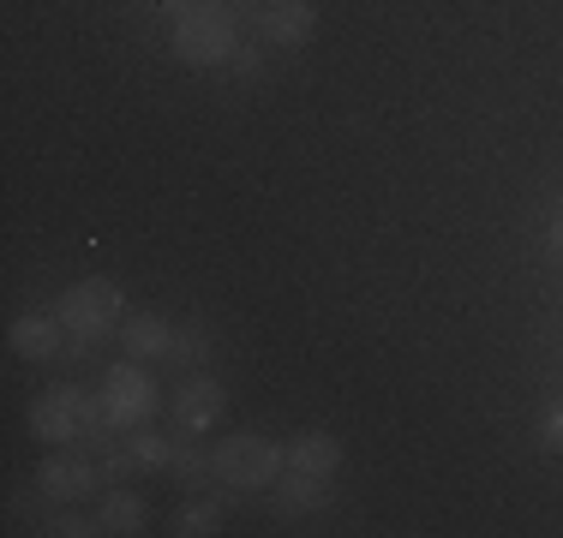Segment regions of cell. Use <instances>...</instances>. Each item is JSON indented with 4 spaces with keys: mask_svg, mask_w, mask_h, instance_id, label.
Here are the masks:
<instances>
[{
    "mask_svg": "<svg viewBox=\"0 0 563 538\" xmlns=\"http://www.w3.org/2000/svg\"><path fill=\"white\" fill-rule=\"evenodd\" d=\"M240 48V12L222 7V0H186L174 12V60L192 66V72H210V66H228V54Z\"/></svg>",
    "mask_w": 563,
    "mask_h": 538,
    "instance_id": "obj_1",
    "label": "cell"
},
{
    "mask_svg": "<svg viewBox=\"0 0 563 538\" xmlns=\"http://www.w3.org/2000/svg\"><path fill=\"white\" fill-rule=\"evenodd\" d=\"M210 467H217L222 491H271L288 467V449L264 430H228V437L210 442Z\"/></svg>",
    "mask_w": 563,
    "mask_h": 538,
    "instance_id": "obj_2",
    "label": "cell"
},
{
    "mask_svg": "<svg viewBox=\"0 0 563 538\" xmlns=\"http://www.w3.org/2000/svg\"><path fill=\"white\" fill-rule=\"evenodd\" d=\"M31 430L36 442H48V449H60V442H97L102 430H109V419H102V401L85 395L78 383H55L48 395L31 401Z\"/></svg>",
    "mask_w": 563,
    "mask_h": 538,
    "instance_id": "obj_3",
    "label": "cell"
},
{
    "mask_svg": "<svg viewBox=\"0 0 563 538\" xmlns=\"http://www.w3.org/2000/svg\"><path fill=\"white\" fill-rule=\"evenodd\" d=\"M55 317L66 323V335H73L78 347H97L102 335H114L120 323H126V300H120V288L109 276H85L55 300Z\"/></svg>",
    "mask_w": 563,
    "mask_h": 538,
    "instance_id": "obj_4",
    "label": "cell"
},
{
    "mask_svg": "<svg viewBox=\"0 0 563 538\" xmlns=\"http://www.w3.org/2000/svg\"><path fill=\"white\" fill-rule=\"evenodd\" d=\"M102 419H109V430H139L151 425V413L163 407V389H156V377L144 371V359H120V366L102 371Z\"/></svg>",
    "mask_w": 563,
    "mask_h": 538,
    "instance_id": "obj_5",
    "label": "cell"
},
{
    "mask_svg": "<svg viewBox=\"0 0 563 538\" xmlns=\"http://www.w3.org/2000/svg\"><path fill=\"white\" fill-rule=\"evenodd\" d=\"M102 479H109V473H102V461H90L85 449H73V442H60V449L36 467V491H43L48 503H85Z\"/></svg>",
    "mask_w": 563,
    "mask_h": 538,
    "instance_id": "obj_6",
    "label": "cell"
},
{
    "mask_svg": "<svg viewBox=\"0 0 563 538\" xmlns=\"http://www.w3.org/2000/svg\"><path fill=\"white\" fill-rule=\"evenodd\" d=\"M222 413H228V389L210 371H192L180 389H174V430H180V437H205V430H217Z\"/></svg>",
    "mask_w": 563,
    "mask_h": 538,
    "instance_id": "obj_7",
    "label": "cell"
},
{
    "mask_svg": "<svg viewBox=\"0 0 563 538\" xmlns=\"http://www.w3.org/2000/svg\"><path fill=\"white\" fill-rule=\"evenodd\" d=\"M318 31V7L312 0H258V36L276 48H306Z\"/></svg>",
    "mask_w": 563,
    "mask_h": 538,
    "instance_id": "obj_8",
    "label": "cell"
},
{
    "mask_svg": "<svg viewBox=\"0 0 563 538\" xmlns=\"http://www.w3.org/2000/svg\"><path fill=\"white\" fill-rule=\"evenodd\" d=\"M60 335H66V323L55 312H24V317H12V329H7V347L19 359H55L60 354Z\"/></svg>",
    "mask_w": 563,
    "mask_h": 538,
    "instance_id": "obj_9",
    "label": "cell"
},
{
    "mask_svg": "<svg viewBox=\"0 0 563 538\" xmlns=\"http://www.w3.org/2000/svg\"><path fill=\"white\" fill-rule=\"evenodd\" d=\"M120 347H126V359H168L174 354V323L163 312H132L120 323Z\"/></svg>",
    "mask_w": 563,
    "mask_h": 538,
    "instance_id": "obj_10",
    "label": "cell"
},
{
    "mask_svg": "<svg viewBox=\"0 0 563 538\" xmlns=\"http://www.w3.org/2000/svg\"><path fill=\"white\" fill-rule=\"evenodd\" d=\"M330 491H336L330 479L300 473V467H282V479H276V515H312V508L330 503Z\"/></svg>",
    "mask_w": 563,
    "mask_h": 538,
    "instance_id": "obj_11",
    "label": "cell"
},
{
    "mask_svg": "<svg viewBox=\"0 0 563 538\" xmlns=\"http://www.w3.org/2000/svg\"><path fill=\"white\" fill-rule=\"evenodd\" d=\"M282 449H288V467H300V473H318V479H336V467H342L336 430H300V437L282 442Z\"/></svg>",
    "mask_w": 563,
    "mask_h": 538,
    "instance_id": "obj_12",
    "label": "cell"
},
{
    "mask_svg": "<svg viewBox=\"0 0 563 538\" xmlns=\"http://www.w3.org/2000/svg\"><path fill=\"white\" fill-rule=\"evenodd\" d=\"M222 520H228V496L222 491H192V503H180L174 508V538H210V533H222Z\"/></svg>",
    "mask_w": 563,
    "mask_h": 538,
    "instance_id": "obj_13",
    "label": "cell"
},
{
    "mask_svg": "<svg viewBox=\"0 0 563 538\" xmlns=\"http://www.w3.org/2000/svg\"><path fill=\"white\" fill-rule=\"evenodd\" d=\"M144 515H151V508H144L139 491H109L97 520H102V533H144Z\"/></svg>",
    "mask_w": 563,
    "mask_h": 538,
    "instance_id": "obj_14",
    "label": "cell"
},
{
    "mask_svg": "<svg viewBox=\"0 0 563 538\" xmlns=\"http://www.w3.org/2000/svg\"><path fill=\"white\" fill-rule=\"evenodd\" d=\"M174 479H180V491H222L217 484V467H210V449H174Z\"/></svg>",
    "mask_w": 563,
    "mask_h": 538,
    "instance_id": "obj_15",
    "label": "cell"
},
{
    "mask_svg": "<svg viewBox=\"0 0 563 538\" xmlns=\"http://www.w3.org/2000/svg\"><path fill=\"white\" fill-rule=\"evenodd\" d=\"M168 359H180V366L205 371V359H210V335L198 329V323H186V329H174V354H168Z\"/></svg>",
    "mask_w": 563,
    "mask_h": 538,
    "instance_id": "obj_16",
    "label": "cell"
},
{
    "mask_svg": "<svg viewBox=\"0 0 563 538\" xmlns=\"http://www.w3.org/2000/svg\"><path fill=\"white\" fill-rule=\"evenodd\" d=\"M43 533H55V538H97V533H102V520H85V515H55Z\"/></svg>",
    "mask_w": 563,
    "mask_h": 538,
    "instance_id": "obj_17",
    "label": "cell"
},
{
    "mask_svg": "<svg viewBox=\"0 0 563 538\" xmlns=\"http://www.w3.org/2000/svg\"><path fill=\"white\" fill-rule=\"evenodd\" d=\"M540 449H545V455H563V401H552V407H545V419H540Z\"/></svg>",
    "mask_w": 563,
    "mask_h": 538,
    "instance_id": "obj_18",
    "label": "cell"
},
{
    "mask_svg": "<svg viewBox=\"0 0 563 538\" xmlns=\"http://www.w3.org/2000/svg\"><path fill=\"white\" fill-rule=\"evenodd\" d=\"M228 66H234L240 78H258V48H246V43H240L234 54H228Z\"/></svg>",
    "mask_w": 563,
    "mask_h": 538,
    "instance_id": "obj_19",
    "label": "cell"
},
{
    "mask_svg": "<svg viewBox=\"0 0 563 538\" xmlns=\"http://www.w3.org/2000/svg\"><path fill=\"white\" fill-rule=\"evenodd\" d=\"M144 7H151V12H180L186 0H144Z\"/></svg>",
    "mask_w": 563,
    "mask_h": 538,
    "instance_id": "obj_20",
    "label": "cell"
},
{
    "mask_svg": "<svg viewBox=\"0 0 563 538\" xmlns=\"http://www.w3.org/2000/svg\"><path fill=\"white\" fill-rule=\"evenodd\" d=\"M552 251H558V258H563V215H558V222H552Z\"/></svg>",
    "mask_w": 563,
    "mask_h": 538,
    "instance_id": "obj_21",
    "label": "cell"
}]
</instances>
